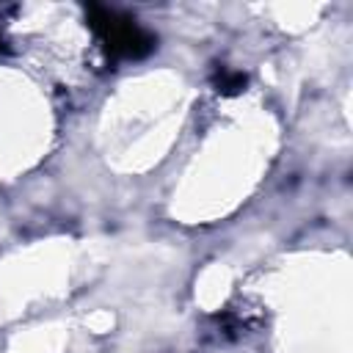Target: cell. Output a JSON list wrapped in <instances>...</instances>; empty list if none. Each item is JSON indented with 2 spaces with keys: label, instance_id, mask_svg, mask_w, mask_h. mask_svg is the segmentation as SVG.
Wrapping results in <instances>:
<instances>
[{
  "label": "cell",
  "instance_id": "cell-1",
  "mask_svg": "<svg viewBox=\"0 0 353 353\" xmlns=\"http://www.w3.org/2000/svg\"><path fill=\"white\" fill-rule=\"evenodd\" d=\"M88 25L99 36L108 55H113V58H143L154 50V36H149L143 28H138L135 19L121 17L116 11L91 6Z\"/></svg>",
  "mask_w": 353,
  "mask_h": 353
},
{
  "label": "cell",
  "instance_id": "cell-2",
  "mask_svg": "<svg viewBox=\"0 0 353 353\" xmlns=\"http://www.w3.org/2000/svg\"><path fill=\"white\" fill-rule=\"evenodd\" d=\"M212 85L218 94L223 97H234L245 88V74L243 72H229V69H215V77H212Z\"/></svg>",
  "mask_w": 353,
  "mask_h": 353
},
{
  "label": "cell",
  "instance_id": "cell-3",
  "mask_svg": "<svg viewBox=\"0 0 353 353\" xmlns=\"http://www.w3.org/2000/svg\"><path fill=\"white\" fill-rule=\"evenodd\" d=\"M0 52H3V39H0Z\"/></svg>",
  "mask_w": 353,
  "mask_h": 353
}]
</instances>
